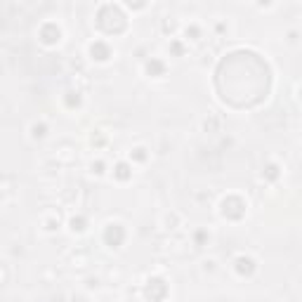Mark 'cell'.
Masks as SVG:
<instances>
[{
	"label": "cell",
	"mask_w": 302,
	"mask_h": 302,
	"mask_svg": "<svg viewBox=\"0 0 302 302\" xmlns=\"http://www.w3.org/2000/svg\"><path fill=\"white\" fill-rule=\"evenodd\" d=\"M59 36H62V31H59V26L57 24H45L43 29H40V38H43L45 45L59 43Z\"/></svg>",
	"instance_id": "5"
},
{
	"label": "cell",
	"mask_w": 302,
	"mask_h": 302,
	"mask_svg": "<svg viewBox=\"0 0 302 302\" xmlns=\"http://www.w3.org/2000/svg\"><path fill=\"white\" fill-rule=\"evenodd\" d=\"M71 229H74V231H83V229H85V217H74V220H71Z\"/></svg>",
	"instance_id": "10"
},
{
	"label": "cell",
	"mask_w": 302,
	"mask_h": 302,
	"mask_svg": "<svg viewBox=\"0 0 302 302\" xmlns=\"http://www.w3.org/2000/svg\"><path fill=\"white\" fill-rule=\"evenodd\" d=\"M163 71H166V66H163L160 59H151V62H147V74L149 76H163Z\"/></svg>",
	"instance_id": "8"
},
{
	"label": "cell",
	"mask_w": 302,
	"mask_h": 302,
	"mask_svg": "<svg viewBox=\"0 0 302 302\" xmlns=\"http://www.w3.org/2000/svg\"><path fill=\"white\" fill-rule=\"evenodd\" d=\"M130 175H132V173H130V166H128V163H118V166H116V177H118V179H128Z\"/></svg>",
	"instance_id": "9"
},
{
	"label": "cell",
	"mask_w": 302,
	"mask_h": 302,
	"mask_svg": "<svg viewBox=\"0 0 302 302\" xmlns=\"http://www.w3.org/2000/svg\"><path fill=\"white\" fill-rule=\"evenodd\" d=\"M276 166H269V168H267V177H269V179H274V177H276Z\"/></svg>",
	"instance_id": "13"
},
{
	"label": "cell",
	"mask_w": 302,
	"mask_h": 302,
	"mask_svg": "<svg viewBox=\"0 0 302 302\" xmlns=\"http://www.w3.org/2000/svg\"><path fill=\"white\" fill-rule=\"evenodd\" d=\"M147 297L151 302H160L163 297H166V293H168V286H166V281L163 278H149L147 281Z\"/></svg>",
	"instance_id": "3"
},
{
	"label": "cell",
	"mask_w": 302,
	"mask_h": 302,
	"mask_svg": "<svg viewBox=\"0 0 302 302\" xmlns=\"http://www.w3.org/2000/svg\"><path fill=\"white\" fill-rule=\"evenodd\" d=\"M45 130H48V128H45L43 123H40V125H33V135H36V137H43V135H45Z\"/></svg>",
	"instance_id": "12"
},
{
	"label": "cell",
	"mask_w": 302,
	"mask_h": 302,
	"mask_svg": "<svg viewBox=\"0 0 302 302\" xmlns=\"http://www.w3.org/2000/svg\"><path fill=\"white\" fill-rule=\"evenodd\" d=\"M222 215L229 217V220H241V217L246 215V203H243V198L239 196H229L222 201Z\"/></svg>",
	"instance_id": "2"
},
{
	"label": "cell",
	"mask_w": 302,
	"mask_h": 302,
	"mask_svg": "<svg viewBox=\"0 0 302 302\" xmlns=\"http://www.w3.org/2000/svg\"><path fill=\"white\" fill-rule=\"evenodd\" d=\"M66 104H68V106H78V104H80V97H78V92H68V97H66Z\"/></svg>",
	"instance_id": "11"
},
{
	"label": "cell",
	"mask_w": 302,
	"mask_h": 302,
	"mask_svg": "<svg viewBox=\"0 0 302 302\" xmlns=\"http://www.w3.org/2000/svg\"><path fill=\"white\" fill-rule=\"evenodd\" d=\"M97 24L106 33H121L125 29V17L116 5H104L97 14Z\"/></svg>",
	"instance_id": "1"
},
{
	"label": "cell",
	"mask_w": 302,
	"mask_h": 302,
	"mask_svg": "<svg viewBox=\"0 0 302 302\" xmlns=\"http://www.w3.org/2000/svg\"><path fill=\"white\" fill-rule=\"evenodd\" d=\"M236 271H239L241 276H250L255 271V262L250 258H239L236 260Z\"/></svg>",
	"instance_id": "7"
},
{
	"label": "cell",
	"mask_w": 302,
	"mask_h": 302,
	"mask_svg": "<svg viewBox=\"0 0 302 302\" xmlns=\"http://www.w3.org/2000/svg\"><path fill=\"white\" fill-rule=\"evenodd\" d=\"M90 55H92V59H97V62H106V59L111 57V50H109V45L106 43L97 40V43L90 45Z\"/></svg>",
	"instance_id": "6"
},
{
	"label": "cell",
	"mask_w": 302,
	"mask_h": 302,
	"mask_svg": "<svg viewBox=\"0 0 302 302\" xmlns=\"http://www.w3.org/2000/svg\"><path fill=\"white\" fill-rule=\"evenodd\" d=\"M123 239H125V231H123V227H121V224H109V227H106V231H104L106 246L116 248V246H121V243H123Z\"/></svg>",
	"instance_id": "4"
},
{
	"label": "cell",
	"mask_w": 302,
	"mask_h": 302,
	"mask_svg": "<svg viewBox=\"0 0 302 302\" xmlns=\"http://www.w3.org/2000/svg\"><path fill=\"white\" fill-rule=\"evenodd\" d=\"M135 158H140V160H144V149H137V154H135Z\"/></svg>",
	"instance_id": "14"
}]
</instances>
